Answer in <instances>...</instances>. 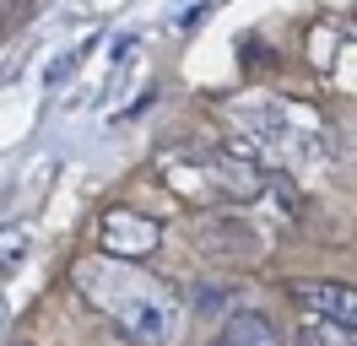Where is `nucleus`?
<instances>
[{
	"label": "nucleus",
	"mask_w": 357,
	"mask_h": 346,
	"mask_svg": "<svg viewBox=\"0 0 357 346\" xmlns=\"http://www.w3.org/2000/svg\"><path fill=\"white\" fill-rule=\"evenodd\" d=\"M70 287L82 292L92 314L103 319L135 346H178L184 336V303L168 281H157L152 271H141L130 260L92 255L70 265Z\"/></svg>",
	"instance_id": "nucleus-1"
},
{
	"label": "nucleus",
	"mask_w": 357,
	"mask_h": 346,
	"mask_svg": "<svg viewBox=\"0 0 357 346\" xmlns=\"http://www.w3.org/2000/svg\"><path fill=\"white\" fill-rule=\"evenodd\" d=\"M157 179L162 190L184 195L195 206H255L271 195V173L255 157H238L227 146H201V141L168 146L157 157Z\"/></svg>",
	"instance_id": "nucleus-2"
},
{
	"label": "nucleus",
	"mask_w": 357,
	"mask_h": 346,
	"mask_svg": "<svg viewBox=\"0 0 357 346\" xmlns=\"http://www.w3.org/2000/svg\"><path fill=\"white\" fill-rule=\"evenodd\" d=\"M233 119H244V135H255L260 141V151H271V157H303V130H298V119H292V108L282 103H233L227 108Z\"/></svg>",
	"instance_id": "nucleus-3"
},
{
	"label": "nucleus",
	"mask_w": 357,
	"mask_h": 346,
	"mask_svg": "<svg viewBox=\"0 0 357 346\" xmlns=\"http://www.w3.org/2000/svg\"><path fill=\"white\" fill-rule=\"evenodd\" d=\"M162 243V227H157L146 211H130V206H114V211L98 216V249L109 260H146Z\"/></svg>",
	"instance_id": "nucleus-4"
},
{
	"label": "nucleus",
	"mask_w": 357,
	"mask_h": 346,
	"mask_svg": "<svg viewBox=\"0 0 357 346\" xmlns=\"http://www.w3.org/2000/svg\"><path fill=\"white\" fill-rule=\"evenodd\" d=\"M287 298L298 303L309 319L357 330V287H341V281H287Z\"/></svg>",
	"instance_id": "nucleus-5"
},
{
	"label": "nucleus",
	"mask_w": 357,
	"mask_h": 346,
	"mask_svg": "<svg viewBox=\"0 0 357 346\" xmlns=\"http://www.w3.org/2000/svg\"><path fill=\"white\" fill-rule=\"evenodd\" d=\"M195 243L217 260H249L266 249V238L255 227H244L238 216H195Z\"/></svg>",
	"instance_id": "nucleus-6"
},
{
	"label": "nucleus",
	"mask_w": 357,
	"mask_h": 346,
	"mask_svg": "<svg viewBox=\"0 0 357 346\" xmlns=\"http://www.w3.org/2000/svg\"><path fill=\"white\" fill-rule=\"evenodd\" d=\"M211 346H282V330H276V319H266V314L238 308V314L222 324V336H217Z\"/></svg>",
	"instance_id": "nucleus-7"
},
{
	"label": "nucleus",
	"mask_w": 357,
	"mask_h": 346,
	"mask_svg": "<svg viewBox=\"0 0 357 346\" xmlns=\"http://www.w3.org/2000/svg\"><path fill=\"white\" fill-rule=\"evenodd\" d=\"M298 346H357V330H341V324H325V319H309Z\"/></svg>",
	"instance_id": "nucleus-8"
},
{
	"label": "nucleus",
	"mask_w": 357,
	"mask_h": 346,
	"mask_svg": "<svg viewBox=\"0 0 357 346\" xmlns=\"http://www.w3.org/2000/svg\"><path fill=\"white\" fill-rule=\"evenodd\" d=\"M190 298H195L201 314H222L227 298H233V287H227V281H195V292H190Z\"/></svg>",
	"instance_id": "nucleus-9"
},
{
	"label": "nucleus",
	"mask_w": 357,
	"mask_h": 346,
	"mask_svg": "<svg viewBox=\"0 0 357 346\" xmlns=\"http://www.w3.org/2000/svg\"><path fill=\"white\" fill-rule=\"evenodd\" d=\"M22 243H27V227H11V233H0V260H6V255H17Z\"/></svg>",
	"instance_id": "nucleus-10"
}]
</instances>
